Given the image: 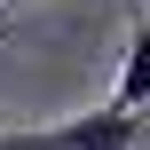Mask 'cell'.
<instances>
[{
  "label": "cell",
  "mask_w": 150,
  "mask_h": 150,
  "mask_svg": "<svg viewBox=\"0 0 150 150\" xmlns=\"http://www.w3.org/2000/svg\"><path fill=\"white\" fill-rule=\"evenodd\" d=\"M0 150H142V119L103 103L87 119H63V127H32V134H0Z\"/></svg>",
  "instance_id": "1"
},
{
  "label": "cell",
  "mask_w": 150,
  "mask_h": 150,
  "mask_svg": "<svg viewBox=\"0 0 150 150\" xmlns=\"http://www.w3.org/2000/svg\"><path fill=\"white\" fill-rule=\"evenodd\" d=\"M119 111H150V16H134V32H127V63H119V95H111Z\"/></svg>",
  "instance_id": "2"
}]
</instances>
